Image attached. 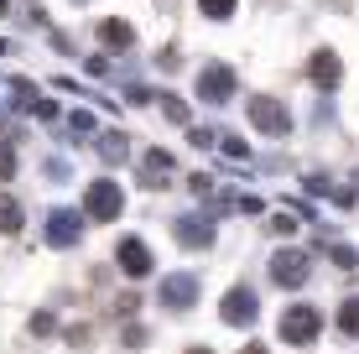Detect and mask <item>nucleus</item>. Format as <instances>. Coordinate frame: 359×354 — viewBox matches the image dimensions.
<instances>
[{"instance_id":"nucleus-1","label":"nucleus","mask_w":359,"mask_h":354,"mask_svg":"<svg viewBox=\"0 0 359 354\" xmlns=\"http://www.w3.org/2000/svg\"><path fill=\"white\" fill-rule=\"evenodd\" d=\"M318 334H323V313H318L313 302H297V308L281 313V339H287L292 349H307Z\"/></svg>"},{"instance_id":"nucleus-2","label":"nucleus","mask_w":359,"mask_h":354,"mask_svg":"<svg viewBox=\"0 0 359 354\" xmlns=\"http://www.w3.org/2000/svg\"><path fill=\"white\" fill-rule=\"evenodd\" d=\"M126 209V198H120V182H89V193H83V219H115Z\"/></svg>"},{"instance_id":"nucleus-3","label":"nucleus","mask_w":359,"mask_h":354,"mask_svg":"<svg viewBox=\"0 0 359 354\" xmlns=\"http://www.w3.org/2000/svg\"><path fill=\"white\" fill-rule=\"evenodd\" d=\"M198 94H203L208 104H224L229 94H234V73L224 63H208L203 73H198Z\"/></svg>"},{"instance_id":"nucleus-4","label":"nucleus","mask_w":359,"mask_h":354,"mask_svg":"<svg viewBox=\"0 0 359 354\" xmlns=\"http://www.w3.org/2000/svg\"><path fill=\"white\" fill-rule=\"evenodd\" d=\"M307 276H313L307 271V255H297V250H281L276 261H271V282L276 287H302Z\"/></svg>"},{"instance_id":"nucleus-5","label":"nucleus","mask_w":359,"mask_h":354,"mask_svg":"<svg viewBox=\"0 0 359 354\" xmlns=\"http://www.w3.org/2000/svg\"><path fill=\"white\" fill-rule=\"evenodd\" d=\"M193 297H198V276H167L162 282V308H172V313H188L193 308Z\"/></svg>"},{"instance_id":"nucleus-6","label":"nucleus","mask_w":359,"mask_h":354,"mask_svg":"<svg viewBox=\"0 0 359 354\" xmlns=\"http://www.w3.org/2000/svg\"><path fill=\"white\" fill-rule=\"evenodd\" d=\"M250 120H255V130H266V136H287V109H281L276 100H250Z\"/></svg>"},{"instance_id":"nucleus-7","label":"nucleus","mask_w":359,"mask_h":354,"mask_svg":"<svg viewBox=\"0 0 359 354\" xmlns=\"http://www.w3.org/2000/svg\"><path fill=\"white\" fill-rule=\"evenodd\" d=\"M255 313H261V308H255V292H250V287H229V297H224V323H234V328H240V323H255Z\"/></svg>"},{"instance_id":"nucleus-8","label":"nucleus","mask_w":359,"mask_h":354,"mask_svg":"<svg viewBox=\"0 0 359 354\" xmlns=\"http://www.w3.org/2000/svg\"><path fill=\"white\" fill-rule=\"evenodd\" d=\"M120 266H126V276H146V271H151V250H146V240H135V235L120 240Z\"/></svg>"},{"instance_id":"nucleus-9","label":"nucleus","mask_w":359,"mask_h":354,"mask_svg":"<svg viewBox=\"0 0 359 354\" xmlns=\"http://www.w3.org/2000/svg\"><path fill=\"white\" fill-rule=\"evenodd\" d=\"M79 224H83V214L57 209L53 219H47V240H53V245H73V240H79Z\"/></svg>"},{"instance_id":"nucleus-10","label":"nucleus","mask_w":359,"mask_h":354,"mask_svg":"<svg viewBox=\"0 0 359 354\" xmlns=\"http://www.w3.org/2000/svg\"><path fill=\"white\" fill-rule=\"evenodd\" d=\"M339 57H333V53H318L313 57V83H318V89H333V83H339Z\"/></svg>"},{"instance_id":"nucleus-11","label":"nucleus","mask_w":359,"mask_h":354,"mask_svg":"<svg viewBox=\"0 0 359 354\" xmlns=\"http://www.w3.org/2000/svg\"><path fill=\"white\" fill-rule=\"evenodd\" d=\"M21 229V209H16V198H0V235H16Z\"/></svg>"},{"instance_id":"nucleus-12","label":"nucleus","mask_w":359,"mask_h":354,"mask_svg":"<svg viewBox=\"0 0 359 354\" xmlns=\"http://www.w3.org/2000/svg\"><path fill=\"white\" fill-rule=\"evenodd\" d=\"M339 334L359 339V297H354V302H344V308H339Z\"/></svg>"},{"instance_id":"nucleus-13","label":"nucleus","mask_w":359,"mask_h":354,"mask_svg":"<svg viewBox=\"0 0 359 354\" xmlns=\"http://www.w3.org/2000/svg\"><path fill=\"white\" fill-rule=\"evenodd\" d=\"M99 36H104L109 47H130V27H126V21H104V27H99Z\"/></svg>"},{"instance_id":"nucleus-14","label":"nucleus","mask_w":359,"mask_h":354,"mask_svg":"<svg viewBox=\"0 0 359 354\" xmlns=\"http://www.w3.org/2000/svg\"><path fill=\"white\" fill-rule=\"evenodd\" d=\"M198 6H203V16H214V21L234 16V0H198Z\"/></svg>"},{"instance_id":"nucleus-15","label":"nucleus","mask_w":359,"mask_h":354,"mask_svg":"<svg viewBox=\"0 0 359 354\" xmlns=\"http://www.w3.org/2000/svg\"><path fill=\"white\" fill-rule=\"evenodd\" d=\"M53 328H57L53 313H36V318H32V334H53Z\"/></svg>"},{"instance_id":"nucleus-16","label":"nucleus","mask_w":359,"mask_h":354,"mask_svg":"<svg viewBox=\"0 0 359 354\" xmlns=\"http://www.w3.org/2000/svg\"><path fill=\"white\" fill-rule=\"evenodd\" d=\"M126 344H130V349H141V344H146V328H141V323L126 328Z\"/></svg>"},{"instance_id":"nucleus-17","label":"nucleus","mask_w":359,"mask_h":354,"mask_svg":"<svg viewBox=\"0 0 359 354\" xmlns=\"http://www.w3.org/2000/svg\"><path fill=\"white\" fill-rule=\"evenodd\" d=\"M11 167H16V156H11V146H0V177H11Z\"/></svg>"},{"instance_id":"nucleus-18","label":"nucleus","mask_w":359,"mask_h":354,"mask_svg":"<svg viewBox=\"0 0 359 354\" xmlns=\"http://www.w3.org/2000/svg\"><path fill=\"white\" fill-rule=\"evenodd\" d=\"M240 354H266V344H245Z\"/></svg>"},{"instance_id":"nucleus-19","label":"nucleus","mask_w":359,"mask_h":354,"mask_svg":"<svg viewBox=\"0 0 359 354\" xmlns=\"http://www.w3.org/2000/svg\"><path fill=\"white\" fill-rule=\"evenodd\" d=\"M193 354H208V349H193Z\"/></svg>"}]
</instances>
